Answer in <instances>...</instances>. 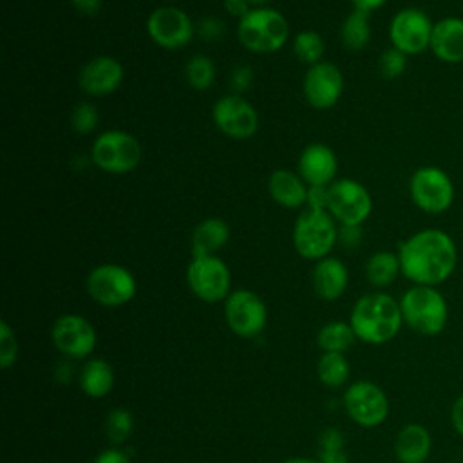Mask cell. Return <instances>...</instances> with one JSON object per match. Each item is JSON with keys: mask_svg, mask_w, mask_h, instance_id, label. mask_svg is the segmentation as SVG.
I'll return each instance as SVG.
<instances>
[{"mask_svg": "<svg viewBox=\"0 0 463 463\" xmlns=\"http://www.w3.org/2000/svg\"><path fill=\"white\" fill-rule=\"evenodd\" d=\"M412 203L425 213H443L454 201V184L438 166H420L409 181Z\"/></svg>", "mask_w": 463, "mask_h": 463, "instance_id": "cell-11", "label": "cell"}, {"mask_svg": "<svg viewBox=\"0 0 463 463\" xmlns=\"http://www.w3.org/2000/svg\"><path fill=\"white\" fill-rule=\"evenodd\" d=\"M349 324L358 340L373 345L387 344L403 326L400 302L383 291L367 293L354 302Z\"/></svg>", "mask_w": 463, "mask_h": 463, "instance_id": "cell-2", "label": "cell"}, {"mask_svg": "<svg viewBox=\"0 0 463 463\" xmlns=\"http://www.w3.org/2000/svg\"><path fill=\"white\" fill-rule=\"evenodd\" d=\"M123 65L112 56H96L83 63L78 74L80 89L89 96H109L123 81Z\"/></svg>", "mask_w": 463, "mask_h": 463, "instance_id": "cell-18", "label": "cell"}, {"mask_svg": "<svg viewBox=\"0 0 463 463\" xmlns=\"http://www.w3.org/2000/svg\"><path fill=\"white\" fill-rule=\"evenodd\" d=\"M402 275L412 284L438 286L456 269L458 248L441 230L427 228L407 237L398 248Z\"/></svg>", "mask_w": 463, "mask_h": 463, "instance_id": "cell-1", "label": "cell"}, {"mask_svg": "<svg viewBox=\"0 0 463 463\" xmlns=\"http://www.w3.org/2000/svg\"><path fill=\"white\" fill-rule=\"evenodd\" d=\"M51 340L54 347L67 358H87L98 342L94 326L81 315L65 313L58 317L51 327Z\"/></svg>", "mask_w": 463, "mask_h": 463, "instance_id": "cell-15", "label": "cell"}, {"mask_svg": "<svg viewBox=\"0 0 463 463\" xmlns=\"http://www.w3.org/2000/svg\"><path fill=\"white\" fill-rule=\"evenodd\" d=\"M432 450V436L421 423L403 425L394 438V456L398 463H427Z\"/></svg>", "mask_w": 463, "mask_h": 463, "instance_id": "cell-22", "label": "cell"}, {"mask_svg": "<svg viewBox=\"0 0 463 463\" xmlns=\"http://www.w3.org/2000/svg\"><path fill=\"white\" fill-rule=\"evenodd\" d=\"M226 326L241 338L259 336L268 322V307L251 289H233L224 300Z\"/></svg>", "mask_w": 463, "mask_h": 463, "instance_id": "cell-12", "label": "cell"}, {"mask_svg": "<svg viewBox=\"0 0 463 463\" xmlns=\"http://www.w3.org/2000/svg\"><path fill=\"white\" fill-rule=\"evenodd\" d=\"M222 4H224L226 13L232 14V16H235V18H239V20H241L242 16H246V14L253 9L248 0H222Z\"/></svg>", "mask_w": 463, "mask_h": 463, "instance_id": "cell-42", "label": "cell"}, {"mask_svg": "<svg viewBox=\"0 0 463 463\" xmlns=\"http://www.w3.org/2000/svg\"><path fill=\"white\" fill-rule=\"evenodd\" d=\"M280 463H322V461L315 459V458H300V456H297V458H288V459H284Z\"/></svg>", "mask_w": 463, "mask_h": 463, "instance_id": "cell-46", "label": "cell"}, {"mask_svg": "<svg viewBox=\"0 0 463 463\" xmlns=\"http://www.w3.org/2000/svg\"><path fill=\"white\" fill-rule=\"evenodd\" d=\"M313 291L322 300H336L340 298L349 284L347 266L336 257H324L317 260L311 273Z\"/></svg>", "mask_w": 463, "mask_h": 463, "instance_id": "cell-20", "label": "cell"}, {"mask_svg": "<svg viewBox=\"0 0 463 463\" xmlns=\"http://www.w3.org/2000/svg\"><path fill=\"white\" fill-rule=\"evenodd\" d=\"M349 362L344 353H322L317 364L318 380L327 387H342L349 378Z\"/></svg>", "mask_w": 463, "mask_h": 463, "instance_id": "cell-29", "label": "cell"}, {"mask_svg": "<svg viewBox=\"0 0 463 463\" xmlns=\"http://www.w3.org/2000/svg\"><path fill=\"white\" fill-rule=\"evenodd\" d=\"M98 121H99V112L89 101L78 103L71 112V127L78 134H90L98 127Z\"/></svg>", "mask_w": 463, "mask_h": 463, "instance_id": "cell-33", "label": "cell"}, {"mask_svg": "<svg viewBox=\"0 0 463 463\" xmlns=\"http://www.w3.org/2000/svg\"><path fill=\"white\" fill-rule=\"evenodd\" d=\"M213 125L232 139H248L259 128L255 107L241 94H226L212 107Z\"/></svg>", "mask_w": 463, "mask_h": 463, "instance_id": "cell-16", "label": "cell"}, {"mask_svg": "<svg viewBox=\"0 0 463 463\" xmlns=\"http://www.w3.org/2000/svg\"><path fill=\"white\" fill-rule=\"evenodd\" d=\"M89 297L105 307L128 304L137 291L136 277L121 264L103 262L94 266L85 280Z\"/></svg>", "mask_w": 463, "mask_h": 463, "instance_id": "cell-7", "label": "cell"}, {"mask_svg": "<svg viewBox=\"0 0 463 463\" xmlns=\"http://www.w3.org/2000/svg\"><path fill=\"white\" fill-rule=\"evenodd\" d=\"M302 90L306 101L318 110H327L335 107L344 92V74L333 61H318L309 65L304 80Z\"/></svg>", "mask_w": 463, "mask_h": 463, "instance_id": "cell-17", "label": "cell"}, {"mask_svg": "<svg viewBox=\"0 0 463 463\" xmlns=\"http://www.w3.org/2000/svg\"><path fill=\"white\" fill-rule=\"evenodd\" d=\"M141 156V143L134 134L125 130L101 132L90 148V159L94 166L107 174L132 172L139 165Z\"/></svg>", "mask_w": 463, "mask_h": 463, "instance_id": "cell-6", "label": "cell"}, {"mask_svg": "<svg viewBox=\"0 0 463 463\" xmlns=\"http://www.w3.org/2000/svg\"><path fill=\"white\" fill-rule=\"evenodd\" d=\"M362 241V230L360 226H340L338 228V242H342L345 248H354Z\"/></svg>", "mask_w": 463, "mask_h": 463, "instance_id": "cell-39", "label": "cell"}, {"mask_svg": "<svg viewBox=\"0 0 463 463\" xmlns=\"http://www.w3.org/2000/svg\"><path fill=\"white\" fill-rule=\"evenodd\" d=\"M241 45L257 54L277 52L289 40V22L271 7H253L237 24Z\"/></svg>", "mask_w": 463, "mask_h": 463, "instance_id": "cell-4", "label": "cell"}, {"mask_svg": "<svg viewBox=\"0 0 463 463\" xmlns=\"http://www.w3.org/2000/svg\"><path fill=\"white\" fill-rule=\"evenodd\" d=\"M327 192H329V186H309L306 208L327 210Z\"/></svg>", "mask_w": 463, "mask_h": 463, "instance_id": "cell-37", "label": "cell"}, {"mask_svg": "<svg viewBox=\"0 0 463 463\" xmlns=\"http://www.w3.org/2000/svg\"><path fill=\"white\" fill-rule=\"evenodd\" d=\"M327 212L340 226H360L373 212V197L360 181L336 179L329 184Z\"/></svg>", "mask_w": 463, "mask_h": 463, "instance_id": "cell-9", "label": "cell"}, {"mask_svg": "<svg viewBox=\"0 0 463 463\" xmlns=\"http://www.w3.org/2000/svg\"><path fill=\"white\" fill-rule=\"evenodd\" d=\"M429 49L445 63L463 61V18L447 16L438 20L432 29Z\"/></svg>", "mask_w": 463, "mask_h": 463, "instance_id": "cell-21", "label": "cell"}, {"mask_svg": "<svg viewBox=\"0 0 463 463\" xmlns=\"http://www.w3.org/2000/svg\"><path fill=\"white\" fill-rule=\"evenodd\" d=\"M78 382L89 398H105L112 391L116 376L112 365L107 360L92 358L81 367Z\"/></svg>", "mask_w": 463, "mask_h": 463, "instance_id": "cell-25", "label": "cell"}, {"mask_svg": "<svg viewBox=\"0 0 463 463\" xmlns=\"http://www.w3.org/2000/svg\"><path fill=\"white\" fill-rule=\"evenodd\" d=\"M322 463H347V454L344 449L338 450H320V458Z\"/></svg>", "mask_w": 463, "mask_h": 463, "instance_id": "cell-44", "label": "cell"}, {"mask_svg": "<svg viewBox=\"0 0 463 463\" xmlns=\"http://www.w3.org/2000/svg\"><path fill=\"white\" fill-rule=\"evenodd\" d=\"M450 425L459 436H463V392L454 400L450 407Z\"/></svg>", "mask_w": 463, "mask_h": 463, "instance_id": "cell-41", "label": "cell"}, {"mask_svg": "<svg viewBox=\"0 0 463 463\" xmlns=\"http://www.w3.org/2000/svg\"><path fill=\"white\" fill-rule=\"evenodd\" d=\"M228 241H230L228 222L221 217H208L201 221L192 232V241H190L192 257L215 255Z\"/></svg>", "mask_w": 463, "mask_h": 463, "instance_id": "cell-24", "label": "cell"}, {"mask_svg": "<svg viewBox=\"0 0 463 463\" xmlns=\"http://www.w3.org/2000/svg\"><path fill=\"white\" fill-rule=\"evenodd\" d=\"M251 81H253V71L246 65L235 67L230 76V87L233 89V94H241L246 89H250Z\"/></svg>", "mask_w": 463, "mask_h": 463, "instance_id": "cell-36", "label": "cell"}, {"mask_svg": "<svg viewBox=\"0 0 463 463\" xmlns=\"http://www.w3.org/2000/svg\"><path fill=\"white\" fill-rule=\"evenodd\" d=\"M402 273L398 253L382 250L369 257L365 264V277L371 286L374 288H387L391 286L396 277Z\"/></svg>", "mask_w": 463, "mask_h": 463, "instance_id": "cell-26", "label": "cell"}, {"mask_svg": "<svg viewBox=\"0 0 463 463\" xmlns=\"http://www.w3.org/2000/svg\"><path fill=\"white\" fill-rule=\"evenodd\" d=\"M338 242V226L327 210L306 208L293 224V246L302 259L320 260L329 257Z\"/></svg>", "mask_w": 463, "mask_h": 463, "instance_id": "cell-5", "label": "cell"}, {"mask_svg": "<svg viewBox=\"0 0 463 463\" xmlns=\"http://www.w3.org/2000/svg\"><path fill=\"white\" fill-rule=\"evenodd\" d=\"M293 54L297 56L298 61L309 65H315L318 61H322L324 51H326V43L320 33L313 31V29H306L300 31L293 36Z\"/></svg>", "mask_w": 463, "mask_h": 463, "instance_id": "cell-30", "label": "cell"}, {"mask_svg": "<svg viewBox=\"0 0 463 463\" xmlns=\"http://www.w3.org/2000/svg\"><path fill=\"white\" fill-rule=\"evenodd\" d=\"M199 33L204 40H215V38H221L222 33H224V25L221 20L217 18H204L201 20V25H199Z\"/></svg>", "mask_w": 463, "mask_h": 463, "instance_id": "cell-38", "label": "cell"}, {"mask_svg": "<svg viewBox=\"0 0 463 463\" xmlns=\"http://www.w3.org/2000/svg\"><path fill=\"white\" fill-rule=\"evenodd\" d=\"M356 335L349 322L344 320H333L320 327L317 335V344L322 349V353H345L353 347Z\"/></svg>", "mask_w": 463, "mask_h": 463, "instance_id": "cell-28", "label": "cell"}, {"mask_svg": "<svg viewBox=\"0 0 463 463\" xmlns=\"http://www.w3.org/2000/svg\"><path fill=\"white\" fill-rule=\"evenodd\" d=\"M215 74H217L215 63L206 54H195L184 65L186 81L197 90H204L212 87L215 81Z\"/></svg>", "mask_w": 463, "mask_h": 463, "instance_id": "cell-31", "label": "cell"}, {"mask_svg": "<svg viewBox=\"0 0 463 463\" xmlns=\"http://www.w3.org/2000/svg\"><path fill=\"white\" fill-rule=\"evenodd\" d=\"M105 434L109 438V441L118 447L121 443H125L132 432H134V416L130 411L127 409H112L107 418H105Z\"/></svg>", "mask_w": 463, "mask_h": 463, "instance_id": "cell-32", "label": "cell"}, {"mask_svg": "<svg viewBox=\"0 0 463 463\" xmlns=\"http://www.w3.org/2000/svg\"><path fill=\"white\" fill-rule=\"evenodd\" d=\"M403 324L423 336L439 335L449 320L445 297L434 286L412 284L398 300Z\"/></svg>", "mask_w": 463, "mask_h": 463, "instance_id": "cell-3", "label": "cell"}, {"mask_svg": "<svg viewBox=\"0 0 463 463\" xmlns=\"http://www.w3.org/2000/svg\"><path fill=\"white\" fill-rule=\"evenodd\" d=\"M268 192L271 199L284 208H302L307 203L309 186L298 172L279 168L271 172L268 179Z\"/></svg>", "mask_w": 463, "mask_h": 463, "instance_id": "cell-23", "label": "cell"}, {"mask_svg": "<svg viewBox=\"0 0 463 463\" xmlns=\"http://www.w3.org/2000/svg\"><path fill=\"white\" fill-rule=\"evenodd\" d=\"M369 14L360 9H353L340 25V40L342 45L353 52L367 47L371 40V24Z\"/></svg>", "mask_w": 463, "mask_h": 463, "instance_id": "cell-27", "label": "cell"}, {"mask_svg": "<svg viewBox=\"0 0 463 463\" xmlns=\"http://www.w3.org/2000/svg\"><path fill=\"white\" fill-rule=\"evenodd\" d=\"M251 4V7H268V4L271 0H248Z\"/></svg>", "mask_w": 463, "mask_h": 463, "instance_id": "cell-47", "label": "cell"}, {"mask_svg": "<svg viewBox=\"0 0 463 463\" xmlns=\"http://www.w3.org/2000/svg\"><path fill=\"white\" fill-rule=\"evenodd\" d=\"M186 282L190 291L206 304L226 300L232 293V273L217 255L192 257L186 268Z\"/></svg>", "mask_w": 463, "mask_h": 463, "instance_id": "cell-8", "label": "cell"}, {"mask_svg": "<svg viewBox=\"0 0 463 463\" xmlns=\"http://www.w3.org/2000/svg\"><path fill=\"white\" fill-rule=\"evenodd\" d=\"M405 67H407V54H403L394 47L385 49L378 58V69L385 80H394L402 76Z\"/></svg>", "mask_w": 463, "mask_h": 463, "instance_id": "cell-34", "label": "cell"}, {"mask_svg": "<svg viewBox=\"0 0 463 463\" xmlns=\"http://www.w3.org/2000/svg\"><path fill=\"white\" fill-rule=\"evenodd\" d=\"M385 2L387 0H351L354 9H360V11H365V13H371L378 7H382Z\"/></svg>", "mask_w": 463, "mask_h": 463, "instance_id": "cell-45", "label": "cell"}, {"mask_svg": "<svg viewBox=\"0 0 463 463\" xmlns=\"http://www.w3.org/2000/svg\"><path fill=\"white\" fill-rule=\"evenodd\" d=\"M69 2L72 4V7L78 13L87 14V16L96 14L101 9V4H103V0H69Z\"/></svg>", "mask_w": 463, "mask_h": 463, "instance_id": "cell-43", "label": "cell"}, {"mask_svg": "<svg viewBox=\"0 0 463 463\" xmlns=\"http://www.w3.org/2000/svg\"><path fill=\"white\" fill-rule=\"evenodd\" d=\"M94 463H132L130 458L127 456V452H123L121 449H116V447H110V449H105L101 450Z\"/></svg>", "mask_w": 463, "mask_h": 463, "instance_id": "cell-40", "label": "cell"}, {"mask_svg": "<svg viewBox=\"0 0 463 463\" xmlns=\"http://www.w3.org/2000/svg\"><path fill=\"white\" fill-rule=\"evenodd\" d=\"M344 409L356 425L373 429L387 420L391 405L380 385L369 380H360L345 389Z\"/></svg>", "mask_w": 463, "mask_h": 463, "instance_id": "cell-10", "label": "cell"}, {"mask_svg": "<svg viewBox=\"0 0 463 463\" xmlns=\"http://www.w3.org/2000/svg\"><path fill=\"white\" fill-rule=\"evenodd\" d=\"M434 24L429 14L418 7L400 9L389 25V38L394 49L407 56L420 54L430 47Z\"/></svg>", "mask_w": 463, "mask_h": 463, "instance_id": "cell-13", "label": "cell"}, {"mask_svg": "<svg viewBox=\"0 0 463 463\" xmlns=\"http://www.w3.org/2000/svg\"><path fill=\"white\" fill-rule=\"evenodd\" d=\"M18 358V340L11 326L2 320L0 322V365L2 369H9L16 364Z\"/></svg>", "mask_w": 463, "mask_h": 463, "instance_id": "cell-35", "label": "cell"}, {"mask_svg": "<svg viewBox=\"0 0 463 463\" xmlns=\"http://www.w3.org/2000/svg\"><path fill=\"white\" fill-rule=\"evenodd\" d=\"M297 166L307 186H329L335 181L338 161L331 146L311 143L300 152Z\"/></svg>", "mask_w": 463, "mask_h": 463, "instance_id": "cell-19", "label": "cell"}, {"mask_svg": "<svg viewBox=\"0 0 463 463\" xmlns=\"http://www.w3.org/2000/svg\"><path fill=\"white\" fill-rule=\"evenodd\" d=\"M146 33L163 49H181L194 38L195 27L188 13L181 7L161 5L148 14Z\"/></svg>", "mask_w": 463, "mask_h": 463, "instance_id": "cell-14", "label": "cell"}]
</instances>
